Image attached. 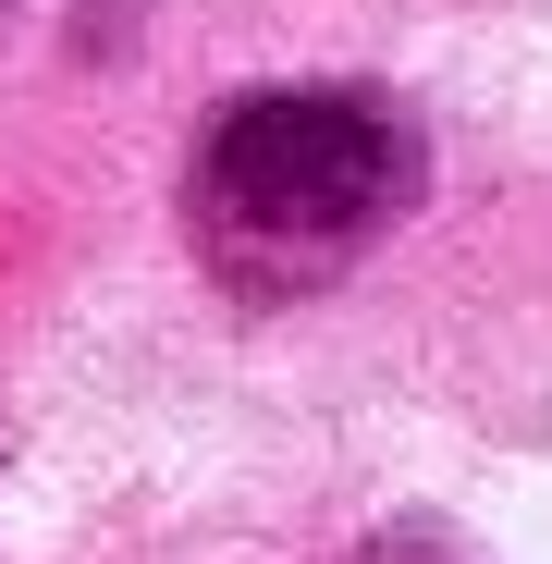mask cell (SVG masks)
I'll use <instances>...</instances> for the list:
<instances>
[{"label":"cell","instance_id":"1","mask_svg":"<svg viewBox=\"0 0 552 564\" xmlns=\"http://www.w3.org/2000/svg\"><path fill=\"white\" fill-rule=\"evenodd\" d=\"M405 197H418V148L381 99H356V86H270V99H234L209 123L184 221H197V246L234 295H307Z\"/></svg>","mask_w":552,"mask_h":564}]
</instances>
